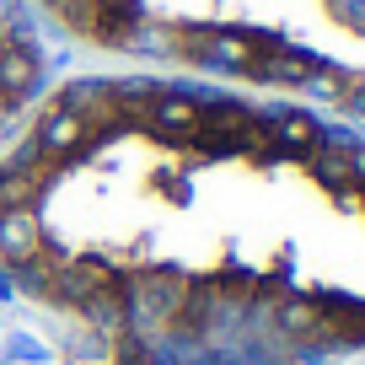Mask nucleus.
Returning a JSON list of instances; mask_svg holds the SVG:
<instances>
[{
    "label": "nucleus",
    "instance_id": "nucleus-1",
    "mask_svg": "<svg viewBox=\"0 0 365 365\" xmlns=\"http://www.w3.org/2000/svg\"><path fill=\"white\" fill-rule=\"evenodd\" d=\"M0 279L70 365H344L365 140L215 81L65 86L0 156Z\"/></svg>",
    "mask_w": 365,
    "mask_h": 365
},
{
    "label": "nucleus",
    "instance_id": "nucleus-2",
    "mask_svg": "<svg viewBox=\"0 0 365 365\" xmlns=\"http://www.w3.org/2000/svg\"><path fill=\"white\" fill-rule=\"evenodd\" d=\"M38 11L118 59L365 124V0H38Z\"/></svg>",
    "mask_w": 365,
    "mask_h": 365
},
{
    "label": "nucleus",
    "instance_id": "nucleus-3",
    "mask_svg": "<svg viewBox=\"0 0 365 365\" xmlns=\"http://www.w3.org/2000/svg\"><path fill=\"white\" fill-rule=\"evenodd\" d=\"M43 54L22 0H0V135H11L38 103Z\"/></svg>",
    "mask_w": 365,
    "mask_h": 365
}]
</instances>
